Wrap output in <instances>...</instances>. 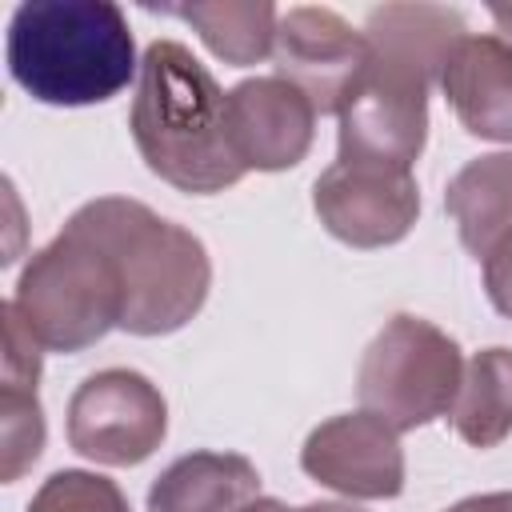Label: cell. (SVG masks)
Returning a JSON list of instances; mask_svg holds the SVG:
<instances>
[{"label":"cell","mask_w":512,"mask_h":512,"mask_svg":"<svg viewBox=\"0 0 512 512\" xmlns=\"http://www.w3.org/2000/svg\"><path fill=\"white\" fill-rule=\"evenodd\" d=\"M364 36L368 60L336 108V156L412 168L428 144V92L468 24L444 4H384Z\"/></svg>","instance_id":"1"},{"label":"cell","mask_w":512,"mask_h":512,"mask_svg":"<svg viewBox=\"0 0 512 512\" xmlns=\"http://www.w3.org/2000/svg\"><path fill=\"white\" fill-rule=\"evenodd\" d=\"M224 96L184 44L152 40L144 48L128 128L152 176L188 196H216L244 180L228 144Z\"/></svg>","instance_id":"2"},{"label":"cell","mask_w":512,"mask_h":512,"mask_svg":"<svg viewBox=\"0 0 512 512\" xmlns=\"http://www.w3.org/2000/svg\"><path fill=\"white\" fill-rule=\"evenodd\" d=\"M8 72L40 104H104L140 76L128 16L112 0H28L8 24Z\"/></svg>","instance_id":"3"},{"label":"cell","mask_w":512,"mask_h":512,"mask_svg":"<svg viewBox=\"0 0 512 512\" xmlns=\"http://www.w3.org/2000/svg\"><path fill=\"white\" fill-rule=\"evenodd\" d=\"M68 220L100 240L116 260L124 284V332L168 336L204 308L212 288V260L196 232L156 216L148 204L128 196L88 200Z\"/></svg>","instance_id":"4"},{"label":"cell","mask_w":512,"mask_h":512,"mask_svg":"<svg viewBox=\"0 0 512 512\" xmlns=\"http://www.w3.org/2000/svg\"><path fill=\"white\" fill-rule=\"evenodd\" d=\"M44 352H84L124 320L120 268L72 220L24 264L8 300Z\"/></svg>","instance_id":"5"},{"label":"cell","mask_w":512,"mask_h":512,"mask_svg":"<svg viewBox=\"0 0 512 512\" xmlns=\"http://www.w3.org/2000/svg\"><path fill=\"white\" fill-rule=\"evenodd\" d=\"M460 344L424 316L396 312L372 336L356 368V400L396 432L452 416L464 384Z\"/></svg>","instance_id":"6"},{"label":"cell","mask_w":512,"mask_h":512,"mask_svg":"<svg viewBox=\"0 0 512 512\" xmlns=\"http://www.w3.org/2000/svg\"><path fill=\"white\" fill-rule=\"evenodd\" d=\"M168 436L164 392L136 368L92 372L68 400V444L96 464H144Z\"/></svg>","instance_id":"7"},{"label":"cell","mask_w":512,"mask_h":512,"mask_svg":"<svg viewBox=\"0 0 512 512\" xmlns=\"http://www.w3.org/2000/svg\"><path fill=\"white\" fill-rule=\"evenodd\" d=\"M312 212L348 248H388L416 228L420 184L412 168L336 156L312 184Z\"/></svg>","instance_id":"8"},{"label":"cell","mask_w":512,"mask_h":512,"mask_svg":"<svg viewBox=\"0 0 512 512\" xmlns=\"http://www.w3.org/2000/svg\"><path fill=\"white\" fill-rule=\"evenodd\" d=\"M300 468L348 500H392L404 492L400 432L364 408L316 424L300 448Z\"/></svg>","instance_id":"9"},{"label":"cell","mask_w":512,"mask_h":512,"mask_svg":"<svg viewBox=\"0 0 512 512\" xmlns=\"http://www.w3.org/2000/svg\"><path fill=\"white\" fill-rule=\"evenodd\" d=\"M272 60H276V76L296 84L324 116L340 108L348 84L364 68L368 36L364 28H352L336 8L296 4L276 20Z\"/></svg>","instance_id":"10"},{"label":"cell","mask_w":512,"mask_h":512,"mask_svg":"<svg viewBox=\"0 0 512 512\" xmlns=\"http://www.w3.org/2000/svg\"><path fill=\"white\" fill-rule=\"evenodd\" d=\"M228 144L244 172L296 168L316 136L312 100L284 76H252L224 96Z\"/></svg>","instance_id":"11"},{"label":"cell","mask_w":512,"mask_h":512,"mask_svg":"<svg viewBox=\"0 0 512 512\" xmlns=\"http://www.w3.org/2000/svg\"><path fill=\"white\" fill-rule=\"evenodd\" d=\"M440 92L468 136L512 144V44L496 32H468L444 72Z\"/></svg>","instance_id":"12"},{"label":"cell","mask_w":512,"mask_h":512,"mask_svg":"<svg viewBox=\"0 0 512 512\" xmlns=\"http://www.w3.org/2000/svg\"><path fill=\"white\" fill-rule=\"evenodd\" d=\"M260 496V472L240 452H184L148 488V512H244Z\"/></svg>","instance_id":"13"},{"label":"cell","mask_w":512,"mask_h":512,"mask_svg":"<svg viewBox=\"0 0 512 512\" xmlns=\"http://www.w3.org/2000/svg\"><path fill=\"white\" fill-rule=\"evenodd\" d=\"M444 212L456 220L460 244L484 264L512 232V152L468 160L444 188Z\"/></svg>","instance_id":"14"},{"label":"cell","mask_w":512,"mask_h":512,"mask_svg":"<svg viewBox=\"0 0 512 512\" xmlns=\"http://www.w3.org/2000/svg\"><path fill=\"white\" fill-rule=\"evenodd\" d=\"M160 12L192 24L208 44V52L232 68H248L272 56L280 8L268 0H200V4H168Z\"/></svg>","instance_id":"15"},{"label":"cell","mask_w":512,"mask_h":512,"mask_svg":"<svg viewBox=\"0 0 512 512\" xmlns=\"http://www.w3.org/2000/svg\"><path fill=\"white\" fill-rule=\"evenodd\" d=\"M452 428L472 448H496L512 432V348H480L464 364Z\"/></svg>","instance_id":"16"},{"label":"cell","mask_w":512,"mask_h":512,"mask_svg":"<svg viewBox=\"0 0 512 512\" xmlns=\"http://www.w3.org/2000/svg\"><path fill=\"white\" fill-rule=\"evenodd\" d=\"M40 376L0 372V480L16 484L44 452V408L36 396Z\"/></svg>","instance_id":"17"},{"label":"cell","mask_w":512,"mask_h":512,"mask_svg":"<svg viewBox=\"0 0 512 512\" xmlns=\"http://www.w3.org/2000/svg\"><path fill=\"white\" fill-rule=\"evenodd\" d=\"M28 512H132V508L116 480L84 468H60L36 488Z\"/></svg>","instance_id":"18"},{"label":"cell","mask_w":512,"mask_h":512,"mask_svg":"<svg viewBox=\"0 0 512 512\" xmlns=\"http://www.w3.org/2000/svg\"><path fill=\"white\" fill-rule=\"evenodd\" d=\"M484 292L500 316L512 320V232L484 260Z\"/></svg>","instance_id":"19"},{"label":"cell","mask_w":512,"mask_h":512,"mask_svg":"<svg viewBox=\"0 0 512 512\" xmlns=\"http://www.w3.org/2000/svg\"><path fill=\"white\" fill-rule=\"evenodd\" d=\"M244 512H364L356 504H344V500H312V504H300V508H288L284 500H272V496H256Z\"/></svg>","instance_id":"20"},{"label":"cell","mask_w":512,"mask_h":512,"mask_svg":"<svg viewBox=\"0 0 512 512\" xmlns=\"http://www.w3.org/2000/svg\"><path fill=\"white\" fill-rule=\"evenodd\" d=\"M444 512H512V492H480V496H464Z\"/></svg>","instance_id":"21"},{"label":"cell","mask_w":512,"mask_h":512,"mask_svg":"<svg viewBox=\"0 0 512 512\" xmlns=\"http://www.w3.org/2000/svg\"><path fill=\"white\" fill-rule=\"evenodd\" d=\"M488 16H492V32L512 44V4H492Z\"/></svg>","instance_id":"22"}]
</instances>
